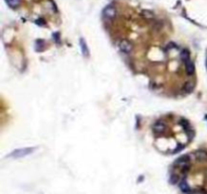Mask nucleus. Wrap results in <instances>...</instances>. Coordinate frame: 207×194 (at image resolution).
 Segmentation results:
<instances>
[{"label": "nucleus", "mask_w": 207, "mask_h": 194, "mask_svg": "<svg viewBox=\"0 0 207 194\" xmlns=\"http://www.w3.org/2000/svg\"><path fill=\"white\" fill-rule=\"evenodd\" d=\"M181 58H182V60L184 61V62H187V61L189 60V53H188V51L184 50L182 53H181Z\"/></svg>", "instance_id": "ddd939ff"}, {"label": "nucleus", "mask_w": 207, "mask_h": 194, "mask_svg": "<svg viewBox=\"0 0 207 194\" xmlns=\"http://www.w3.org/2000/svg\"><path fill=\"white\" fill-rule=\"evenodd\" d=\"M33 152V148H24V149H19V150L14 151V152H12L10 154V157L21 158V157H24V156H27V155L31 154Z\"/></svg>", "instance_id": "f257e3e1"}, {"label": "nucleus", "mask_w": 207, "mask_h": 194, "mask_svg": "<svg viewBox=\"0 0 207 194\" xmlns=\"http://www.w3.org/2000/svg\"><path fill=\"white\" fill-rule=\"evenodd\" d=\"M185 67H186V72L188 73V75H193L195 71V66L194 64L191 62L190 60H188L187 62H185Z\"/></svg>", "instance_id": "0eeeda50"}, {"label": "nucleus", "mask_w": 207, "mask_h": 194, "mask_svg": "<svg viewBox=\"0 0 207 194\" xmlns=\"http://www.w3.org/2000/svg\"><path fill=\"white\" fill-rule=\"evenodd\" d=\"M19 2H20V0H7V3L9 5L10 7L12 8H15L18 6Z\"/></svg>", "instance_id": "f8f14e48"}, {"label": "nucleus", "mask_w": 207, "mask_h": 194, "mask_svg": "<svg viewBox=\"0 0 207 194\" xmlns=\"http://www.w3.org/2000/svg\"><path fill=\"white\" fill-rule=\"evenodd\" d=\"M119 50L125 54H128L133 51V44L128 40H121L119 43Z\"/></svg>", "instance_id": "f03ea898"}, {"label": "nucleus", "mask_w": 207, "mask_h": 194, "mask_svg": "<svg viewBox=\"0 0 207 194\" xmlns=\"http://www.w3.org/2000/svg\"><path fill=\"white\" fill-rule=\"evenodd\" d=\"M194 86H195V84L192 82V81H188V82L185 83V85H184L183 89H184V91L187 92V93H190V92L193 91Z\"/></svg>", "instance_id": "1a4fd4ad"}, {"label": "nucleus", "mask_w": 207, "mask_h": 194, "mask_svg": "<svg viewBox=\"0 0 207 194\" xmlns=\"http://www.w3.org/2000/svg\"><path fill=\"white\" fill-rule=\"evenodd\" d=\"M178 180H179V177H178V175H175L173 174L171 176V178H170V183L171 184H176Z\"/></svg>", "instance_id": "4468645a"}, {"label": "nucleus", "mask_w": 207, "mask_h": 194, "mask_svg": "<svg viewBox=\"0 0 207 194\" xmlns=\"http://www.w3.org/2000/svg\"><path fill=\"white\" fill-rule=\"evenodd\" d=\"M206 68H207V59H206Z\"/></svg>", "instance_id": "2eb2a0df"}, {"label": "nucleus", "mask_w": 207, "mask_h": 194, "mask_svg": "<svg viewBox=\"0 0 207 194\" xmlns=\"http://www.w3.org/2000/svg\"><path fill=\"white\" fill-rule=\"evenodd\" d=\"M190 160H189V157L188 156H182V157H180L179 159H177L176 162H175V164L177 165V166H180V167H185L186 165H189L190 163Z\"/></svg>", "instance_id": "39448f33"}, {"label": "nucleus", "mask_w": 207, "mask_h": 194, "mask_svg": "<svg viewBox=\"0 0 207 194\" xmlns=\"http://www.w3.org/2000/svg\"><path fill=\"white\" fill-rule=\"evenodd\" d=\"M180 188H181V190H182L183 192H185V193L190 192V187L188 186V184H187L185 181H182L180 183Z\"/></svg>", "instance_id": "9b49d317"}, {"label": "nucleus", "mask_w": 207, "mask_h": 194, "mask_svg": "<svg viewBox=\"0 0 207 194\" xmlns=\"http://www.w3.org/2000/svg\"><path fill=\"white\" fill-rule=\"evenodd\" d=\"M142 16L145 19H153L154 17H155V14L152 12V11H149V10H143L142 11Z\"/></svg>", "instance_id": "9d476101"}, {"label": "nucleus", "mask_w": 207, "mask_h": 194, "mask_svg": "<svg viewBox=\"0 0 207 194\" xmlns=\"http://www.w3.org/2000/svg\"><path fill=\"white\" fill-rule=\"evenodd\" d=\"M194 155H195V159H196L197 161H199V162L207 161V152H205V151H202V150L196 151Z\"/></svg>", "instance_id": "20e7f679"}, {"label": "nucleus", "mask_w": 207, "mask_h": 194, "mask_svg": "<svg viewBox=\"0 0 207 194\" xmlns=\"http://www.w3.org/2000/svg\"><path fill=\"white\" fill-rule=\"evenodd\" d=\"M80 46H81V52H82L83 56L87 58L89 56V49L87 47V45H86L85 40L83 39L80 40Z\"/></svg>", "instance_id": "6e6552de"}, {"label": "nucleus", "mask_w": 207, "mask_h": 194, "mask_svg": "<svg viewBox=\"0 0 207 194\" xmlns=\"http://www.w3.org/2000/svg\"><path fill=\"white\" fill-rule=\"evenodd\" d=\"M115 13H116V10L112 5H109V6H107L104 9V15L107 18H113L115 16Z\"/></svg>", "instance_id": "423d86ee"}, {"label": "nucleus", "mask_w": 207, "mask_h": 194, "mask_svg": "<svg viewBox=\"0 0 207 194\" xmlns=\"http://www.w3.org/2000/svg\"><path fill=\"white\" fill-rule=\"evenodd\" d=\"M166 127L167 126L164 121H158V122L155 123V126H154V132L157 135H160V134H162L163 132H165Z\"/></svg>", "instance_id": "7ed1b4c3"}]
</instances>
